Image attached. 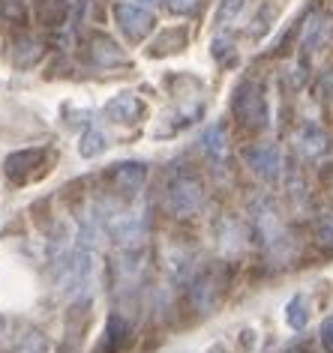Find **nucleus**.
Listing matches in <instances>:
<instances>
[{
	"label": "nucleus",
	"instance_id": "nucleus-1",
	"mask_svg": "<svg viewBox=\"0 0 333 353\" xmlns=\"http://www.w3.org/2000/svg\"><path fill=\"white\" fill-rule=\"evenodd\" d=\"M207 201V189L201 183V176L189 168H178L169 174V183L162 189V204L174 219H189L196 216Z\"/></svg>",
	"mask_w": 333,
	"mask_h": 353
},
{
	"label": "nucleus",
	"instance_id": "nucleus-2",
	"mask_svg": "<svg viewBox=\"0 0 333 353\" xmlns=\"http://www.w3.org/2000/svg\"><path fill=\"white\" fill-rule=\"evenodd\" d=\"M231 108H234V117L243 129L249 132H261L267 126V99H265V90H261L258 81L252 78H243V81L234 87V99H231Z\"/></svg>",
	"mask_w": 333,
	"mask_h": 353
},
{
	"label": "nucleus",
	"instance_id": "nucleus-3",
	"mask_svg": "<svg viewBox=\"0 0 333 353\" xmlns=\"http://www.w3.org/2000/svg\"><path fill=\"white\" fill-rule=\"evenodd\" d=\"M252 222H256V234L267 254H285L288 243H292L288 240V228L283 216H279V210L267 198H258L252 204Z\"/></svg>",
	"mask_w": 333,
	"mask_h": 353
},
{
	"label": "nucleus",
	"instance_id": "nucleus-4",
	"mask_svg": "<svg viewBox=\"0 0 333 353\" xmlns=\"http://www.w3.org/2000/svg\"><path fill=\"white\" fill-rule=\"evenodd\" d=\"M225 294V276L222 270H204L189 281V305L198 314H210L219 305V299Z\"/></svg>",
	"mask_w": 333,
	"mask_h": 353
},
{
	"label": "nucleus",
	"instance_id": "nucleus-5",
	"mask_svg": "<svg viewBox=\"0 0 333 353\" xmlns=\"http://www.w3.org/2000/svg\"><path fill=\"white\" fill-rule=\"evenodd\" d=\"M115 21L117 28L126 33L129 42H142L147 33L153 30V12L147 10V6L142 3H129V0H124V3L115 6Z\"/></svg>",
	"mask_w": 333,
	"mask_h": 353
},
{
	"label": "nucleus",
	"instance_id": "nucleus-6",
	"mask_svg": "<svg viewBox=\"0 0 333 353\" xmlns=\"http://www.w3.org/2000/svg\"><path fill=\"white\" fill-rule=\"evenodd\" d=\"M243 162L256 176L261 180L274 183L279 180V174H283V159H279V150L274 144H252L243 150Z\"/></svg>",
	"mask_w": 333,
	"mask_h": 353
},
{
	"label": "nucleus",
	"instance_id": "nucleus-7",
	"mask_svg": "<svg viewBox=\"0 0 333 353\" xmlns=\"http://www.w3.org/2000/svg\"><path fill=\"white\" fill-rule=\"evenodd\" d=\"M108 180L120 198H135L147 180V165L144 162H117L108 168Z\"/></svg>",
	"mask_w": 333,
	"mask_h": 353
},
{
	"label": "nucleus",
	"instance_id": "nucleus-8",
	"mask_svg": "<svg viewBox=\"0 0 333 353\" xmlns=\"http://www.w3.org/2000/svg\"><path fill=\"white\" fill-rule=\"evenodd\" d=\"M10 321H6V335H3V347L6 353H48V339L33 326H19L15 332H10Z\"/></svg>",
	"mask_w": 333,
	"mask_h": 353
},
{
	"label": "nucleus",
	"instance_id": "nucleus-9",
	"mask_svg": "<svg viewBox=\"0 0 333 353\" xmlns=\"http://www.w3.org/2000/svg\"><path fill=\"white\" fill-rule=\"evenodd\" d=\"M198 147L210 165H225V159H229V129H225V123H213V126L201 132Z\"/></svg>",
	"mask_w": 333,
	"mask_h": 353
},
{
	"label": "nucleus",
	"instance_id": "nucleus-10",
	"mask_svg": "<svg viewBox=\"0 0 333 353\" xmlns=\"http://www.w3.org/2000/svg\"><path fill=\"white\" fill-rule=\"evenodd\" d=\"M294 150L303 159L324 156L327 153V132H324L318 123H303V126L294 132Z\"/></svg>",
	"mask_w": 333,
	"mask_h": 353
},
{
	"label": "nucleus",
	"instance_id": "nucleus-11",
	"mask_svg": "<svg viewBox=\"0 0 333 353\" xmlns=\"http://www.w3.org/2000/svg\"><path fill=\"white\" fill-rule=\"evenodd\" d=\"M129 339H133V326H129L120 314H108L102 341H99V350H96V353H124Z\"/></svg>",
	"mask_w": 333,
	"mask_h": 353
},
{
	"label": "nucleus",
	"instance_id": "nucleus-12",
	"mask_svg": "<svg viewBox=\"0 0 333 353\" xmlns=\"http://www.w3.org/2000/svg\"><path fill=\"white\" fill-rule=\"evenodd\" d=\"M46 159V150H19V153H12L10 159H6V176L10 180H24L33 168H39V162Z\"/></svg>",
	"mask_w": 333,
	"mask_h": 353
},
{
	"label": "nucleus",
	"instance_id": "nucleus-13",
	"mask_svg": "<svg viewBox=\"0 0 333 353\" xmlns=\"http://www.w3.org/2000/svg\"><path fill=\"white\" fill-rule=\"evenodd\" d=\"M142 99L133 93H120L115 96L108 105H105V114H108L115 123H135L138 117H142Z\"/></svg>",
	"mask_w": 333,
	"mask_h": 353
},
{
	"label": "nucleus",
	"instance_id": "nucleus-14",
	"mask_svg": "<svg viewBox=\"0 0 333 353\" xmlns=\"http://www.w3.org/2000/svg\"><path fill=\"white\" fill-rule=\"evenodd\" d=\"M91 54H93V60H96L99 66H115V63H124V60H126L124 51H120L108 37H102V33H96V37H93Z\"/></svg>",
	"mask_w": 333,
	"mask_h": 353
},
{
	"label": "nucleus",
	"instance_id": "nucleus-15",
	"mask_svg": "<svg viewBox=\"0 0 333 353\" xmlns=\"http://www.w3.org/2000/svg\"><path fill=\"white\" fill-rule=\"evenodd\" d=\"M310 317H312V308H310V299H306V294H294L285 303V323L292 326V330H306Z\"/></svg>",
	"mask_w": 333,
	"mask_h": 353
},
{
	"label": "nucleus",
	"instance_id": "nucleus-16",
	"mask_svg": "<svg viewBox=\"0 0 333 353\" xmlns=\"http://www.w3.org/2000/svg\"><path fill=\"white\" fill-rule=\"evenodd\" d=\"M37 12H39L42 24L57 28V24L66 19V0H37Z\"/></svg>",
	"mask_w": 333,
	"mask_h": 353
},
{
	"label": "nucleus",
	"instance_id": "nucleus-17",
	"mask_svg": "<svg viewBox=\"0 0 333 353\" xmlns=\"http://www.w3.org/2000/svg\"><path fill=\"white\" fill-rule=\"evenodd\" d=\"M105 147H108V141H105V135L99 129H87L82 135V144H78V153H82L84 159H96L99 153H105Z\"/></svg>",
	"mask_w": 333,
	"mask_h": 353
},
{
	"label": "nucleus",
	"instance_id": "nucleus-18",
	"mask_svg": "<svg viewBox=\"0 0 333 353\" xmlns=\"http://www.w3.org/2000/svg\"><path fill=\"white\" fill-rule=\"evenodd\" d=\"M187 42V30H165L160 39L153 42L151 54H165V51H180Z\"/></svg>",
	"mask_w": 333,
	"mask_h": 353
},
{
	"label": "nucleus",
	"instance_id": "nucleus-19",
	"mask_svg": "<svg viewBox=\"0 0 333 353\" xmlns=\"http://www.w3.org/2000/svg\"><path fill=\"white\" fill-rule=\"evenodd\" d=\"M243 6H247V0H222V3H219V10H216V24H219V28H229L231 21H238V15H240Z\"/></svg>",
	"mask_w": 333,
	"mask_h": 353
},
{
	"label": "nucleus",
	"instance_id": "nucleus-20",
	"mask_svg": "<svg viewBox=\"0 0 333 353\" xmlns=\"http://www.w3.org/2000/svg\"><path fill=\"white\" fill-rule=\"evenodd\" d=\"M321 347L327 350V353H333V314L330 317H324V323H321Z\"/></svg>",
	"mask_w": 333,
	"mask_h": 353
},
{
	"label": "nucleus",
	"instance_id": "nucleus-21",
	"mask_svg": "<svg viewBox=\"0 0 333 353\" xmlns=\"http://www.w3.org/2000/svg\"><path fill=\"white\" fill-rule=\"evenodd\" d=\"M165 3H169V10L174 15H189L198 6V0H165Z\"/></svg>",
	"mask_w": 333,
	"mask_h": 353
},
{
	"label": "nucleus",
	"instance_id": "nucleus-22",
	"mask_svg": "<svg viewBox=\"0 0 333 353\" xmlns=\"http://www.w3.org/2000/svg\"><path fill=\"white\" fill-rule=\"evenodd\" d=\"M321 236H324V243H330V236H333V210H330V216H327V225L321 228Z\"/></svg>",
	"mask_w": 333,
	"mask_h": 353
},
{
	"label": "nucleus",
	"instance_id": "nucleus-23",
	"mask_svg": "<svg viewBox=\"0 0 333 353\" xmlns=\"http://www.w3.org/2000/svg\"><path fill=\"white\" fill-rule=\"evenodd\" d=\"M207 353H225V347H222V344H213V347H210Z\"/></svg>",
	"mask_w": 333,
	"mask_h": 353
},
{
	"label": "nucleus",
	"instance_id": "nucleus-24",
	"mask_svg": "<svg viewBox=\"0 0 333 353\" xmlns=\"http://www.w3.org/2000/svg\"><path fill=\"white\" fill-rule=\"evenodd\" d=\"M288 353H312V350H301V347H297V350H288Z\"/></svg>",
	"mask_w": 333,
	"mask_h": 353
},
{
	"label": "nucleus",
	"instance_id": "nucleus-25",
	"mask_svg": "<svg viewBox=\"0 0 333 353\" xmlns=\"http://www.w3.org/2000/svg\"><path fill=\"white\" fill-rule=\"evenodd\" d=\"M144 3H153V0H144Z\"/></svg>",
	"mask_w": 333,
	"mask_h": 353
}]
</instances>
